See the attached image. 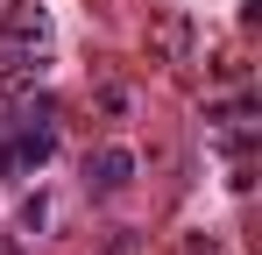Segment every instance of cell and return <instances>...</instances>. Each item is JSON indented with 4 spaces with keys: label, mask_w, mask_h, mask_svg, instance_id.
<instances>
[{
    "label": "cell",
    "mask_w": 262,
    "mask_h": 255,
    "mask_svg": "<svg viewBox=\"0 0 262 255\" xmlns=\"http://www.w3.org/2000/svg\"><path fill=\"white\" fill-rule=\"evenodd\" d=\"M43 42H50V14L29 7V0H14V7L0 14V78H21Z\"/></svg>",
    "instance_id": "7a4b0ae2"
},
{
    "label": "cell",
    "mask_w": 262,
    "mask_h": 255,
    "mask_svg": "<svg viewBox=\"0 0 262 255\" xmlns=\"http://www.w3.org/2000/svg\"><path fill=\"white\" fill-rule=\"evenodd\" d=\"M50 114H57L50 99H36V107L14 114V128L0 135V184H21L36 163H50V149H57V121Z\"/></svg>",
    "instance_id": "6da1fadb"
},
{
    "label": "cell",
    "mask_w": 262,
    "mask_h": 255,
    "mask_svg": "<svg viewBox=\"0 0 262 255\" xmlns=\"http://www.w3.org/2000/svg\"><path fill=\"white\" fill-rule=\"evenodd\" d=\"M128 177H135V156L121 149V142L99 149V156H85V184H92V192H121Z\"/></svg>",
    "instance_id": "3957f363"
}]
</instances>
